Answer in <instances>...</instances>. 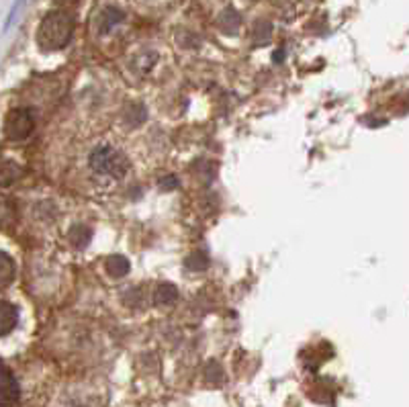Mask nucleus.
<instances>
[{
    "label": "nucleus",
    "mask_w": 409,
    "mask_h": 407,
    "mask_svg": "<svg viewBox=\"0 0 409 407\" xmlns=\"http://www.w3.org/2000/svg\"><path fill=\"white\" fill-rule=\"evenodd\" d=\"M90 240H92V229H90L88 225L78 223V225H74V227L70 229V242H72L74 248L82 250V248H86V245L90 244Z\"/></svg>",
    "instance_id": "obj_10"
},
{
    "label": "nucleus",
    "mask_w": 409,
    "mask_h": 407,
    "mask_svg": "<svg viewBox=\"0 0 409 407\" xmlns=\"http://www.w3.org/2000/svg\"><path fill=\"white\" fill-rule=\"evenodd\" d=\"M125 123L127 125H131V127H137V125H141L143 121H145V117H148V109L141 105V103H131L127 109H125Z\"/></svg>",
    "instance_id": "obj_12"
},
{
    "label": "nucleus",
    "mask_w": 409,
    "mask_h": 407,
    "mask_svg": "<svg viewBox=\"0 0 409 407\" xmlns=\"http://www.w3.org/2000/svg\"><path fill=\"white\" fill-rule=\"evenodd\" d=\"M107 272H109L113 278H123V276H127L129 271H131V264H129V260L125 258V256H121V254H113L110 258H107Z\"/></svg>",
    "instance_id": "obj_9"
},
{
    "label": "nucleus",
    "mask_w": 409,
    "mask_h": 407,
    "mask_svg": "<svg viewBox=\"0 0 409 407\" xmlns=\"http://www.w3.org/2000/svg\"><path fill=\"white\" fill-rule=\"evenodd\" d=\"M123 19H125V13H123L121 8H117V6H107V8L96 17V31H99L101 35H107V33H110L119 23H123Z\"/></svg>",
    "instance_id": "obj_5"
},
{
    "label": "nucleus",
    "mask_w": 409,
    "mask_h": 407,
    "mask_svg": "<svg viewBox=\"0 0 409 407\" xmlns=\"http://www.w3.org/2000/svg\"><path fill=\"white\" fill-rule=\"evenodd\" d=\"M15 211H13V205L8 203V199H0V221L2 219H13Z\"/></svg>",
    "instance_id": "obj_17"
},
{
    "label": "nucleus",
    "mask_w": 409,
    "mask_h": 407,
    "mask_svg": "<svg viewBox=\"0 0 409 407\" xmlns=\"http://www.w3.org/2000/svg\"><path fill=\"white\" fill-rule=\"evenodd\" d=\"M21 176V168L13 162L0 164V187H8L10 183H15Z\"/></svg>",
    "instance_id": "obj_14"
},
{
    "label": "nucleus",
    "mask_w": 409,
    "mask_h": 407,
    "mask_svg": "<svg viewBox=\"0 0 409 407\" xmlns=\"http://www.w3.org/2000/svg\"><path fill=\"white\" fill-rule=\"evenodd\" d=\"M160 189L162 190H174V189H178V178L176 176H164V178H160Z\"/></svg>",
    "instance_id": "obj_18"
},
{
    "label": "nucleus",
    "mask_w": 409,
    "mask_h": 407,
    "mask_svg": "<svg viewBox=\"0 0 409 407\" xmlns=\"http://www.w3.org/2000/svg\"><path fill=\"white\" fill-rule=\"evenodd\" d=\"M19 397H21L19 383L10 373V369L4 362H0V407H15Z\"/></svg>",
    "instance_id": "obj_4"
},
{
    "label": "nucleus",
    "mask_w": 409,
    "mask_h": 407,
    "mask_svg": "<svg viewBox=\"0 0 409 407\" xmlns=\"http://www.w3.org/2000/svg\"><path fill=\"white\" fill-rule=\"evenodd\" d=\"M176 299H178V289H176L172 283H162V285L156 289V293H154V301H156L158 305H172Z\"/></svg>",
    "instance_id": "obj_11"
},
{
    "label": "nucleus",
    "mask_w": 409,
    "mask_h": 407,
    "mask_svg": "<svg viewBox=\"0 0 409 407\" xmlns=\"http://www.w3.org/2000/svg\"><path fill=\"white\" fill-rule=\"evenodd\" d=\"M88 166L96 174H103L109 178H123L129 172L127 156L110 145H96L88 156Z\"/></svg>",
    "instance_id": "obj_2"
},
{
    "label": "nucleus",
    "mask_w": 409,
    "mask_h": 407,
    "mask_svg": "<svg viewBox=\"0 0 409 407\" xmlns=\"http://www.w3.org/2000/svg\"><path fill=\"white\" fill-rule=\"evenodd\" d=\"M17 324H19V309L8 301H0V336L10 334Z\"/></svg>",
    "instance_id": "obj_6"
},
{
    "label": "nucleus",
    "mask_w": 409,
    "mask_h": 407,
    "mask_svg": "<svg viewBox=\"0 0 409 407\" xmlns=\"http://www.w3.org/2000/svg\"><path fill=\"white\" fill-rule=\"evenodd\" d=\"M185 266L192 272H201L205 271L209 266V256L205 250H194L191 256L185 260Z\"/></svg>",
    "instance_id": "obj_13"
},
{
    "label": "nucleus",
    "mask_w": 409,
    "mask_h": 407,
    "mask_svg": "<svg viewBox=\"0 0 409 407\" xmlns=\"http://www.w3.org/2000/svg\"><path fill=\"white\" fill-rule=\"evenodd\" d=\"M219 29L227 35H236L240 31V25H242V17L238 15L236 8L227 6L221 15H219Z\"/></svg>",
    "instance_id": "obj_7"
},
{
    "label": "nucleus",
    "mask_w": 409,
    "mask_h": 407,
    "mask_svg": "<svg viewBox=\"0 0 409 407\" xmlns=\"http://www.w3.org/2000/svg\"><path fill=\"white\" fill-rule=\"evenodd\" d=\"M205 379L209 380V383H213V385L223 383V379H225V373H223V366L219 364L217 360L207 362V366H205Z\"/></svg>",
    "instance_id": "obj_15"
},
{
    "label": "nucleus",
    "mask_w": 409,
    "mask_h": 407,
    "mask_svg": "<svg viewBox=\"0 0 409 407\" xmlns=\"http://www.w3.org/2000/svg\"><path fill=\"white\" fill-rule=\"evenodd\" d=\"M35 129V115L31 109H13L6 115V121H4V134L8 139L13 141H19V139H25L33 134Z\"/></svg>",
    "instance_id": "obj_3"
},
{
    "label": "nucleus",
    "mask_w": 409,
    "mask_h": 407,
    "mask_svg": "<svg viewBox=\"0 0 409 407\" xmlns=\"http://www.w3.org/2000/svg\"><path fill=\"white\" fill-rule=\"evenodd\" d=\"M282 57H285V52H282V50H278L276 55H274V62H282Z\"/></svg>",
    "instance_id": "obj_19"
},
{
    "label": "nucleus",
    "mask_w": 409,
    "mask_h": 407,
    "mask_svg": "<svg viewBox=\"0 0 409 407\" xmlns=\"http://www.w3.org/2000/svg\"><path fill=\"white\" fill-rule=\"evenodd\" d=\"M76 21L68 10H52L43 17L37 29V45L43 52H59L64 50L74 35Z\"/></svg>",
    "instance_id": "obj_1"
},
{
    "label": "nucleus",
    "mask_w": 409,
    "mask_h": 407,
    "mask_svg": "<svg viewBox=\"0 0 409 407\" xmlns=\"http://www.w3.org/2000/svg\"><path fill=\"white\" fill-rule=\"evenodd\" d=\"M271 35H273V25H271V23H266V21H260V23L254 27V41H256L258 45L268 43Z\"/></svg>",
    "instance_id": "obj_16"
},
{
    "label": "nucleus",
    "mask_w": 409,
    "mask_h": 407,
    "mask_svg": "<svg viewBox=\"0 0 409 407\" xmlns=\"http://www.w3.org/2000/svg\"><path fill=\"white\" fill-rule=\"evenodd\" d=\"M15 274H17V264L13 256L0 250V289L8 287L15 280Z\"/></svg>",
    "instance_id": "obj_8"
},
{
    "label": "nucleus",
    "mask_w": 409,
    "mask_h": 407,
    "mask_svg": "<svg viewBox=\"0 0 409 407\" xmlns=\"http://www.w3.org/2000/svg\"><path fill=\"white\" fill-rule=\"evenodd\" d=\"M57 4H76L78 0H55Z\"/></svg>",
    "instance_id": "obj_20"
}]
</instances>
